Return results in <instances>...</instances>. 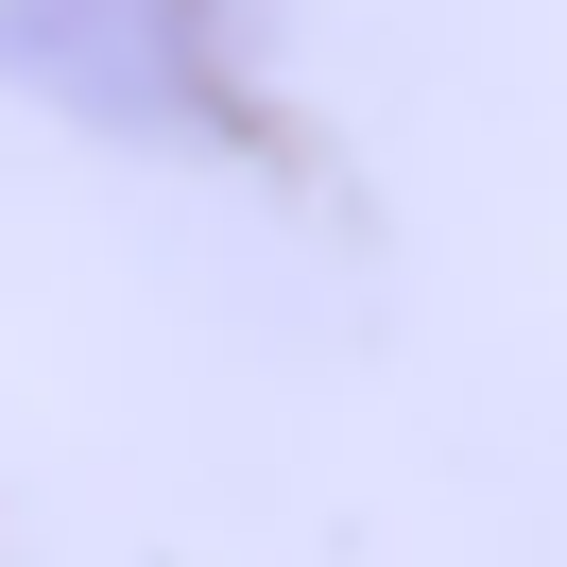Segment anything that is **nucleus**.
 I'll use <instances>...</instances> for the list:
<instances>
[{
	"mask_svg": "<svg viewBox=\"0 0 567 567\" xmlns=\"http://www.w3.org/2000/svg\"><path fill=\"white\" fill-rule=\"evenodd\" d=\"M0 86L104 121V138H173V155L258 138L241 70H224V0H0Z\"/></svg>",
	"mask_w": 567,
	"mask_h": 567,
	"instance_id": "f257e3e1",
	"label": "nucleus"
}]
</instances>
